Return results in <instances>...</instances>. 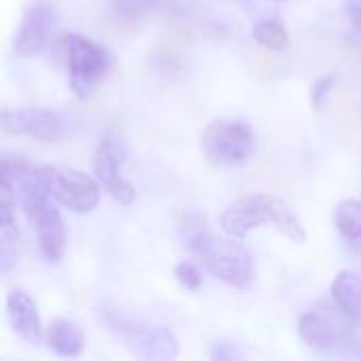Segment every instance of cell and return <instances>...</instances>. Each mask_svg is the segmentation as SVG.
<instances>
[{
  "instance_id": "1",
  "label": "cell",
  "mask_w": 361,
  "mask_h": 361,
  "mask_svg": "<svg viewBox=\"0 0 361 361\" xmlns=\"http://www.w3.org/2000/svg\"><path fill=\"white\" fill-rule=\"evenodd\" d=\"M180 231L188 252L205 267L214 277L237 290H247L256 281V269L252 254L237 239H220L197 214L184 216Z\"/></svg>"
},
{
  "instance_id": "2",
  "label": "cell",
  "mask_w": 361,
  "mask_h": 361,
  "mask_svg": "<svg viewBox=\"0 0 361 361\" xmlns=\"http://www.w3.org/2000/svg\"><path fill=\"white\" fill-rule=\"evenodd\" d=\"M262 224H273L279 233H283L288 239L296 243L307 241L305 226L300 224L292 205L275 195L258 192L239 197L224 209L220 218L222 231L237 241H243L250 235V231Z\"/></svg>"
},
{
  "instance_id": "3",
  "label": "cell",
  "mask_w": 361,
  "mask_h": 361,
  "mask_svg": "<svg viewBox=\"0 0 361 361\" xmlns=\"http://www.w3.org/2000/svg\"><path fill=\"white\" fill-rule=\"evenodd\" d=\"M360 324L343 313L336 305H317L298 322L300 338L324 353H357L361 347Z\"/></svg>"
},
{
  "instance_id": "4",
  "label": "cell",
  "mask_w": 361,
  "mask_h": 361,
  "mask_svg": "<svg viewBox=\"0 0 361 361\" xmlns=\"http://www.w3.org/2000/svg\"><path fill=\"white\" fill-rule=\"evenodd\" d=\"M13 195L36 233L42 258L47 262H57L66 250V228L59 209L51 203V197L34 182V176L17 186Z\"/></svg>"
},
{
  "instance_id": "5",
  "label": "cell",
  "mask_w": 361,
  "mask_h": 361,
  "mask_svg": "<svg viewBox=\"0 0 361 361\" xmlns=\"http://www.w3.org/2000/svg\"><path fill=\"white\" fill-rule=\"evenodd\" d=\"M201 148L207 159V163L216 169H228L243 165L254 148H256V135L250 127V123L241 118H214L203 135H201Z\"/></svg>"
},
{
  "instance_id": "6",
  "label": "cell",
  "mask_w": 361,
  "mask_h": 361,
  "mask_svg": "<svg viewBox=\"0 0 361 361\" xmlns=\"http://www.w3.org/2000/svg\"><path fill=\"white\" fill-rule=\"evenodd\" d=\"M34 182L57 203L74 214H89L99 203L97 182L76 169H63L53 165L34 167Z\"/></svg>"
},
{
  "instance_id": "7",
  "label": "cell",
  "mask_w": 361,
  "mask_h": 361,
  "mask_svg": "<svg viewBox=\"0 0 361 361\" xmlns=\"http://www.w3.org/2000/svg\"><path fill=\"white\" fill-rule=\"evenodd\" d=\"M127 161V144L116 129H108L93 154V171L104 190L121 205H131L137 197L135 188L123 178V165Z\"/></svg>"
},
{
  "instance_id": "8",
  "label": "cell",
  "mask_w": 361,
  "mask_h": 361,
  "mask_svg": "<svg viewBox=\"0 0 361 361\" xmlns=\"http://www.w3.org/2000/svg\"><path fill=\"white\" fill-rule=\"evenodd\" d=\"M66 49L72 91L78 99H87L108 72V53L104 47L80 34H70L66 38Z\"/></svg>"
},
{
  "instance_id": "9",
  "label": "cell",
  "mask_w": 361,
  "mask_h": 361,
  "mask_svg": "<svg viewBox=\"0 0 361 361\" xmlns=\"http://www.w3.org/2000/svg\"><path fill=\"white\" fill-rule=\"evenodd\" d=\"M108 326L142 360L167 361L176 360L178 353H180V345H178L176 336L169 330H165V328L133 326L131 322H125V319H121L116 315L108 317Z\"/></svg>"
},
{
  "instance_id": "10",
  "label": "cell",
  "mask_w": 361,
  "mask_h": 361,
  "mask_svg": "<svg viewBox=\"0 0 361 361\" xmlns=\"http://www.w3.org/2000/svg\"><path fill=\"white\" fill-rule=\"evenodd\" d=\"M55 21H57L55 6L49 0H34L25 8L19 30L15 34V40H13L15 55L23 59L40 55L44 47L49 44Z\"/></svg>"
},
{
  "instance_id": "11",
  "label": "cell",
  "mask_w": 361,
  "mask_h": 361,
  "mask_svg": "<svg viewBox=\"0 0 361 361\" xmlns=\"http://www.w3.org/2000/svg\"><path fill=\"white\" fill-rule=\"evenodd\" d=\"M2 131L8 135H25L40 142H57L63 135V123L55 112L44 108L4 110Z\"/></svg>"
},
{
  "instance_id": "12",
  "label": "cell",
  "mask_w": 361,
  "mask_h": 361,
  "mask_svg": "<svg viewBox=\"0 0 361 361\" xmlns=\"http://www.w3.org/2000/svg\"><path fill=\"white\" fill-rule=\"evenodd\" d=\"M6 317L13 332L25 343L38 345L42 341V324L38 309L30 294L21 288H11L6 294Z\"/></svg>"
},
{
  "instance_id": "13",
  "label": "cell",
  "mask_w": 361,
  "mask_h": 361,
  "mask_svg": "<svg viewBox=\"0 0 361 361\" xmlns=\"http://www.w3.org/2000/svg\"><path fill=\"white\" fill-rule=\"evenodd\" d=\"M47 347L61 357H78L85 347L80 328L70 319H53L47 330Z\"/></svg>"
},
{
  "instance_id": "14",
  "label": "cell",
  "mask_w": 361,
  "mask_h": 361,
  "mask_svg": "<svg viewBox=\"0 0 361 361\" xmlns=\"http://www.w3.org/2000/svg\"><path fill=\"white\" fill-rule=\"evenodd\" d=\"M332 300L351 319L361 322V275L341 271L332 281Z\"/></svg>"
},
{
  "instance_id": "15",
  "label": "cell",
  "mask_w": 361,
  "mask_h": 361,
  "mask_svg": "<svg viewBox=\"0 0 361 361\" xmlns=\"http://www.w3.org/2000/svg\"><path fill=\"white\" fill-rule=\"evenodd\" d=\"M252 36L260 47H264L269 51H286L290 47V34L277 17L260 19L254 25Z\"/></svg>"
},
{
  "instance_id": "16",
  "label": "cell",
  "mask_w": 361,
  "mask_h": 361,
  "mask_svg": "<svg viewBox=\"0 0 361 361\" xmlns=\"http://www.w3.org/2000/svg\"><path fill=\"white\" fill-rule=\"evenodd\" d=\"M334 226L338 233L351 241L361 239V201L345 199L334 209Z\"/></svg>"
},
{
  "instance_id": "17",
  "label": "cell",
  "mask_w": 361,
  "mask_h": 361,
  "mask_svg": "<svg viewBox=\"0 0 361 361\" xmlns=\"http://www.w3.org/2000/svg\"><path fill=\"white\" fill-rule=\"evenodd\" d=\"M108 6L121 19L137 21L150 15L159 6V0H108Z\"/></svg>"
},
{
  "instance_id": "18",
  "label": "cell",
  "mask_w": 361,
  "mask_h": 361,
  "mask_svg": "<svg viewBox=\"0 0 361 361\" xmlns=\"http://www.w3.org/2000/svg\"><path fill=\"white\" fill-rule=\"evenodd\" d=\"M173 273H176V279H178L186 290L197 292V290L201 288L203 277H201V271L197 269V264H192V262H180V264L176 267Z\"/></svg>"
},
{
  "instance_id": "19",
  "label": "cell",
  "mask_w": 361,
  "mask_h": 361,
  "mask_svg": "<svg viewBox=\"0 0 361 361\" xmlns=\"http://www.w3.org/2000/svg\"><path fill=\"white\" fill-rule=\"evenodd\" d=\"M334 82H336V76H334V74H328V76L319 78V80L313 85V91H311V104H313V108H322L324 99H326L328 93L332 91Z\"/></svg>"
},
{
  "instance_id": "20",
  "label": "cell",
  "mask_w": 361,
  "mask_h": 361,
  "mask_svg": "<svg viewBox=\"0 0 361 361\" xmlns=\"http://www.w3.org/2000/svg\"><path fill=\"white\" fill-rule=\"evenodd\" d=\"M212 360H237V357H243L241 353H239V349H237V345H233V343H226V341H218L214 347H212Z\"/></svg>"
},
{
  "instance_id": "21",
  "label": "cell",
  "mask_w": 361,
  "mask_h": 361,
  "mask_svg": "<svg viewBox=\"0 0 361 361\" xmlns=\"http://www.w3.org/2000/svg\"><path fill=\"white\" fill-rule=\"evenodd\" d=\"M345 13H347L349 21L353 23V27L361 34V0H347Z\"/></svg>"
}]
</instances>
